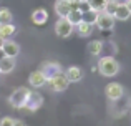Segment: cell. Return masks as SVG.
Masks as SVG:
<instances>
[{"label":"cell","mask_w":131,"mask_h":126,"mask_svg":"<svg viewBox=\"0 0 131 126\" xmlns=\"http://www.w3.org/2000/svg\"><path fill=\"white\" fill-rule=\"evenodd\" d=\"M96 70L100 71L101 76L110 78V76L118 75L119 63H118V60H116L113 55H105V56H101V58L98 60V63H96Z\"/></svg>","instance_id":"1"},{"label":"cell","mask_w":131,"mask_h":126,"mask_svg":"<svg viewBox=\"0 0 131 126\" xmlns=\"http://www.w3.org/2000/svg\"><path fill=\"white\" fill-rule=\"evenodd\" d=\"M28 93H30V90H28V88H25V86H20V88H17V90L13 91L12 95H10V98H8V103L12 105L13 108L20 110V108H23V106H25V103H27V98H28Z\"/></svg>","instance_id":"2"},{"label":"cell","mask_w":131,"mask_h":126,"mask_svg":"<svg viewBox=\"0 0 131 126\" xmlns=\"http://www.w3.org/2000/svg\"><path fill=\"white\" fill-rule=\"evenodd\" d=\"M47 83L50 85V88L53 91H57V93H60V91H65L68 88V85H70V81H68V78H67V75H65V71L61 70L60 73H57L55 76H51V78H48L47 80Z\"/></svg>","instance_id":"3"},{"label":"cell","mask_w":131,"mask_h":126,"mask_svg":"<svg viewBox=\"0 0 131 126\" xmlns=\"http://www.w3.org/2000/svg\"><path fill=\"white\" fill-rule=\"evenodd\" d=\"M115 22H116L115 17L101 10V12H98V15H96L95 25L98 27L101 32H106V30H113V27H115Z\"/></svg>","instance_id":"4"},{"label":"cell","mask_w":131,"mask_h":126,"mask_svg":"<svg viewBox=\"0 0 131 126\" xmlns=\"http://www.w3.org/2000/svg\"><path fill=\"white\" fill-rule=\"evenodd\" d=\"M105 95L110 101H118L125 96V88H123V85L111 81V83H108L105 86Z\"/></svg>","instance_id":"5"},{"label":"cell","mask_w":131,"mask_h":126,"mask_svg":"<svg viewBox=\"0 0 131 126\" xmlns=\"http://www.w3.org/2000/svg\"><path fill=\"white\" fill-rule=\"evenodd\" d=\"M73 30H75V25L70 23L67 18H58V22L55 23V33L60 38H68L73 33Z\"/></svg>","instance_id":"6"},{"label":"cell","mask_w":131,"mask_h":126,"mask_svg":"<svg viewBox=\"0 0 131 126\" xmlns=\"http://www.w3.org/2000/svg\"><path fill=\"white\" fill-rule=\"evenodd\" d=\"M42 105H43V96L38 93V91L30 90L28 98H27V103H25V106H23V108L28 110V111H37V110L42 108Z\"/></svg>","instance_id":"7"},{"label":"cell","mask_w":131,"mask_h":126,"mask_svg":"<svg viewBox=\"0 0 131 126\" xmlns=\"http://www.w3.org/2000/svg\"><path fill=\"white\" fill-rule=\"evenodd\" d=\"M2 52L5 56H12V58H17L20 53V45L12 38H5L2 45Z\"/></svg>","instance_id":"8"},{"label":"cell","mask_w":131,"mask_h":126,"mask_svg":"<svg viewBox=\"0 0 131 126\" xmlns=\"http://www.w3.org/2000/svg\"><path fill=\"white\" fill-rule=\"evenodd\" d=\"M28 83H30V86H32V88H42V86L47 85V76L43 75L42 70H35V71L30 73Z\"/></svg>","instance_id":"9"},{"label":"cell","mask_w":131,"mask_h":126,"mask_svg":"<svg viewBox=\"0 0 131 126\" xmlns=\"http://www.w3.org/2000/svg\"><path fill=\"white\" fill-rule=\"evenodd\" d=\"M40 70L43 71V75L47 76V80H48V78L55 76L57 73H60L63 68H61V65H60V63H57V62H45V63H43V66L40 68Z\"/></svg>","instance_id":"10"},{"label":"cell","mask_w":131,"mask_h":126,"mask_svg":"<svg viewBox=\"0 0 131 126\" xmlns=\"http://www.w3.org/2000/svg\"><path fill=\"white\" fill-rule=\"evenodd\" d=\"M65 75H67L68 81L70 83H78V81H81V78H83V70H81L80 66H68L67 71H65Z\"/></svg>","instance_id":"11"},{"label":"cell","mask_w":131,"mask_h":126,"mask_svg":"<svg viewBox=\"0 0 131 126\" xmlns=\"http://www.w3.org/2000/svg\"><path fill=\"white\" fill-rule=\"evenodd\" d=\"M113 17H115L116 20H121V22H125V20H128L129 17H131V12H129L128 7H126L125 2H118V7H116Z\"/></svg>","instance_id":"12"},{"label":"cell","mask_w":131,"mask_h":126,"mask_svg":"<svg viewBox=\"0 0 131 126\" xmlns=\"http://www.w3.org/2000/svg\"><path fill=\"white\" fill-rule=\"evenodd\" d=\"M70 10H71L70 2H65V0H57V2H55V12H57V15L60 17V18H67Z\"/></svg>","instance_id":"13"},{"label":"cell","mask_w":131,"mask_h":126,"mask_svg":"<svg viewBox=\"0 0 131 126\" xmlns=\"http://www.w3.org/2000/svg\"><path fill=\"white\" fill-rule=\"evenodd\" d=\"M48 20V12L45 8H37L32 12V22L35 25H45Z\"/></svg>","instance_id":"14"},{"label":"cell","mask_w":131,"mask_h":126,"mask_svg":"<svg viewBox=\"0 0 131 126\" xmlns=\"http://www.w3.org/2000/svg\"><path fill=\"white\" fill-rule=\"evenodd\" d=\"M13 68H15V58H12V56H3V58L0 60V73L8 75V73L13 71Z\"/></svg>","instance_id":"15"},{"label":"cell","mask_w":131,"mask_h":126,"mask_svg":"<svg viewBox=\"0 0 131 126\" xmlns=\"http://www.w3.org/2000/svg\"><path fill=\"white\" fill-rule=\"evenodd\" d=\"M77 30H78V35L80 37H91V33H93V23H88V22H83L81 20L80 23L77 25Z\"/></svg>","instance_id":"16"},{"label":"cell","mask_w":131,"mask_h":126,"mask_svg":"<svg viewBox=\"0 0 131 126\" xmlns=\"http://www.w3.org/2000/svg\"><path fill=\"white\" fill-rule=\"evenodd\" d=\"M17 32V27L13 23H0V37L3 38H10Z\"/></svg>","instance_id":"17"},{"label":"cell","mask_w":131,"mask_h":126,"mask_svg":"<svg viewBox=\"0 0 131 126\" xmlns=\"http://www.w3.org/2000/svg\"><path fill=\"white\" fill-rule=\"evenodd\" d=\"M86 48L93 56H98V55H101V52H103V42L101 40H91Z\"/></svg>","instance_id":"18"},{"label":"cell","mask_w":131,"mask_h":126,"mask_svg":"<svg viewBox=\"0 0 131 126\" xmlns=\"http://www.w3.org/2000/svg\"><path fill=\"white\" fill-rule=\"evenodd\" d=\"M12 22H13L12 10L7 7H0V23H12Z\"/></svg>","instance_id":"19"},{"label":"cell","mask_w":131,"mask_h":126,"mask_svg":"<svg viewBox=\"0 0 131 126\" xmlns=\"http://www.w3.org/2000/svg\"><path fill=\"white\" fill-rule=\"evenodd\" d=\"M67 20H68L70 23H73L75 27H77L78 23L81 22V12H80V10H75V8H71V10H70V13L67 15Z\"/></svg>","instance_id":"20"},{"label":"cell","mask_w":131,"mask_h":126,"mask_svg":"<svg viewBox=\"0 0 131 126\" xmlns=\"http://www.w3.org/2000/svg\"><path fill=\"white\" fill-rule=\"evenodd\" d=\"M96 15H98V12L91 8V10H88V12H83V13H81V20H83V22H88V23H93V25H95Z\"/></svg>","instance_id":"21"},{"label":"cell","mask_w":131,"mask_h":126,"mask_svg":"<svg viewBox=\"0 0 131 126\" xmlns=\"http://www.w3.org/2000/svg\"><path fill=\"white\" fill-rule=\"evenodd\" d=\"M116 7H118V0H106L103 12H106V13H110V15H113V13H115V10H116Z\"/></svg>","instance_id":"22"},{"label":"cell","mask_w":131,"mask_h":126,"mask_svg":"<svg viewBox=\"0 0 131 126\" xmlns=\"http://www.w3.org/2000/svg\"><path fill=\"white\" fill-rule=\"evenodd\" d=\"M90 7H91L93 10H96V12H101L103 8H105V3L106 0H88Z\"/></svg>","instance_id":"23"},{"label":"cell","mask_w":131,"mask_h":126,"mask_svg":"<svg viewBox=\"0 0 131 126\" xmlns=\"http://www.w3.org/2000/svg\"><path fill=\"white\" fill-rule=\"evenodd\" d=\"M75 10H80L81 13L83 12H88V10H91V7H90L88 0H83V2H77V8Z\"/></svg>","instance_id":"24"},{"label":"cell","mask_w":131,"mask_h":126,"mask_svg":"<svg viewBox=\"0 0 131 126\" xmlns=\"http://www.w3.org/2000/svg\"><path fill=\"white\" fill-rule=\"evenodd\" d=\"M0 126H13V120L8 116L5 118H0Z\"/></svg>","instance_id":"25"},{"label":"cell","mask_w":131,"mask_h":126,"mask_svg":"<svg viewBox=\"0 0 131 126\" xmlns=\"http://www.w3.org/2000/svg\"><path fill=\"white\" fill-rule=\"evenodd\" d=\"M13 126H27L22 120H13Z\"/></svg>","instance_id":"26"},{"label":"cell","mask_w":131,"mask_h":126,"mask_svg":"<svg viewBox=\"0 0 131 126\" xmlns=\"http://www.w3.org/2000/svg\"><path fill=\"white\" fill-rule=\"evenodd\" d=\"M125 3H126V7L129 8V12H131V0H125Z\"/></svg>","instance_id":"27"},{"label":"cell","mask_w":131,"mask_h":126,"mask_svg":"<svg viewBox=\"0 0 131 126\" xmlns=\"http://www.w3.org/2000/svg\"><path fill=\"white\" fill-rule=\"evenodd\" d=\"M3 40H5V38H3V37H0V48H2V45H3Z\"/></svg>","instance_id":"28"},{"label":"cell","mask_w":131,"mask_h":126,"mask_svg":"<svg viewBox=\"0 0 131 126\" xmlns=\"http://www.w3.org/2000/svg\"><path fill=\"white\" fill-rule=\"evenodd\" d=\"M3 56H5V55H3V52H2V48H0V60H2V58H3Z\"/></svg>","instance_id":"29"},{"label":"cell","mask_w":131,"mask_h":126,"mask_svg":"<svg viewBox=\"0 0 131 126\" xmlns=\"http://www.w3.org/2000/svg\"><path fill=\"white\" fill-rule=\"evenodd\" d=\"M65 2H70L71 3V2H75V0H65Z\"/></svg>","instance_id":"30"},{"label":"cell","mask_w":131,"mask_h":126,"mask_svg":"<svg viewBox=\"0 0 131 126\" xmlns=\"http://www.w3.org/2000/svg\"><path fill=\"white\" fill-rule=\"evenodd\" d=\"M77 2H83V0H77Z\"/></svg>","instance_id":"31"},{"label":"cell","mask_w":131,"mask_h":126,"mask_svg":"<svg viewBox=\"0 0 131 126\" xmlns=\"http://www.w3.org/2000/svg\"><path fill=\"white\" fill-rule=\"evenodd\" d=\"M0 75H2V73H0Z\"/></svg>","instance_id":"32"}]
</instances>
